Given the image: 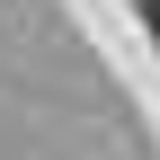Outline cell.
<instances>
[{
  "instance_id": "6da1fadb",
  "label": "cell",
  "mask_w": 160,
  "mask_h": 160,
  "mask_svg": "<svg viewBox=\"0 0 160 160\" xmlns=\"http://www.w3.org/2000/svg\"><path fill=\"white\" fill-rule=\"evenodd\" d=\"M151 36H160V0H151Z\"/></svg>"
}]
</instances>
